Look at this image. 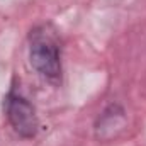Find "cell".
Here are the masks:
<instances>
[{"mask_svg": "<svg viewBox=\"0 0 146 146\" xmlns=\"http://www.w3.org/2000/svg\"><path fill=\"white\" fill-rule=\"evenodd\" d=\"M124 124H126V109L121 104L112 102L99 114L94 124L95 136L100 141H109L112 138H115L117 131H121Z\"/></svg>", "mask_w": 146, "mask_h": 146, "instance_id": "cell-3", "label": "cell"}, {"mask_svg": "<svg viewBox=\"0 0 146 146\" xmlns=\"http://www.w3.org/2000/svg\"><path fill=\"white\" fill-rule=\"evenodd\" d=\"M3 115L12 131L22 139H33L39 133V117L33 102L15 87L10 85L3 97Z\"/></svg>", "mask_w": 146, "mask_h": 146, "instance_id": "cell-2", "label": "cell"}, {"mask_svg": "<svg viewBox=\"0 0 146 146\" xmlns=\"http://www.w3.org/2000/svg\"><path fill=\"white\" fill-rule=\"evenodd\" d=\"M29 63L34 72L49 83L61 80V46L56 31L49 24H41L29 33Z\"/></svg>", "mask_w": 146, "mask_h": 146, "instance_id": "cell-1", "label": "cell"}]
</instances>
